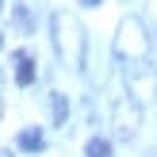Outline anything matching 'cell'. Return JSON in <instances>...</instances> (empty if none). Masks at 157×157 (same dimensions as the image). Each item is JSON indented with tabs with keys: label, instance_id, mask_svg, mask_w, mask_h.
Returning a JSON list of instances; mask_svg holds the SVG:
<instances>
[{
	"label": "cell",
	"instance_id": "4",
	"mask_svg": "<svg viewBox=\"0 0 157 157\" xmlns=\"http://www.w3.org/2000/svg\"><path fill=\"white\" fill-rule=\"evenodd\" d=\"M127 88L134 100H153L157 96V73L150 65H138V69H127Z\"/></svg>",
	"mask_w": 157,
	"mask_h": 157
},
{
	"label": "cell",
	"instance_id": "7",
	"mask_svg": "<svg viewBox=\"0 0 157 157\" xmlns=\"http://www.w3.org/2000/svg\"><path fill=\"white\" fill-rule=\"evenodd\" d=\"M50 111H54V127H65V119H69V100H65V92H50Z\"/></svg>",
	"mask_w": 157,
	"mask_h": 157
},
{
	"label": "cell",
	"instance_id": "10",
	"mask_svg": "<svg viewBox=\"0 0 157 157\" xmlns=\"http://www.w3.org/2000/svg\"><path fill=\"white\" fill-rule=\"evenodd\" d=\"M81 4H84V8H96V4H100V0H81Z\"/></svg>",
	"mask_w": 157,
	"mask_h": 157
},
{
	"label": "cell",
	"instance_id": "6",
	"mask_svg": "<svg viewBox=\"0 0 157 157\" xmlns=\"http://www.w3.org/2000/svg\"><path fill=\"white\" fill-rule=\"evenodd\" d=\"M15 146H19L23 153H38V150L46 146V138H42V130H38V127H27V130H19Z\"/></svg>",
	"mask_w": 157,
	"mask_h": 157
},
{
	"label": "cell",
	"instance_id": "13",
	"mask_svg": "<svg viewBox=\"0 0 157 157\" xmlns=\"http://www.w3.org/2000/svg\"><path fill=\"white\" fill-rule=\"evenodd\" d=\"M0 8H4V0H0Z\"/></svg>",
	"mask_w": 157,
	"mask_h": 157
},
{
	"label": "cell",
	"instance_id": "5",
	"mask_svg": "<svg viewBox=\"0 0 157 157\" xmlns=\"http://www.w3.org/2000/svg\"><path fill=\"white\" fill-rule=\"evenodd\" d=\"M15 84H35V58L27 50H15Z\"/></svg>",
	"mask_w": 157,
	"mask_h": 157
},
{
	"label": "cell",
	"instance_id": "1",
	"mask_svg": "<svg viewBox=\"0 0 157 157\" xmlns=\"http://www.w3.org/2000/svg\"><path fill=\"white\" fill-rule=\"evenodd\" d=\"M50 27H54V50H58V58L69 69H81L84 65V31H81V23L69 12H54Z\"/></svg>",
	"mask_w": 157,
	"mask_h": 157
},
{
	"label": "cell",
	"instance_id": "9",
	"mask_svg": "<svg viewBox=\"0 0 157 157\" xmlns=\"http://www.w3.org/2000/svg\"><path fill=\"white\" fill-rule=\"evenodd\" d=\"M84 157H111V142H107V138H88Z\"/></svg>",
	"mask_w": 157,
	"mask_h": 157
},
{
	"label": "cell",
	"instance_id": "11",
	"mask_svg": "<svg viewBox=\"0 0 157 157\" xmlns=\"http://www.w3.org/2000/svg\"><path fill=\"white\" fill-rule=\"evenodd\" d=\"M0 157H12V153H8V150H0Z\"/></svg>",
	"mask_w": 157,
	"mask_h": 157
},
{
	"label": "cell",
	"instance_id": "14",
	"mask_svg": "<svg viewBox=\"0 0 157 157\" xmlns=\"http://www.w3.org/2000/svg\"><path fill=\"white\" fill-rule=\"evenodd\" d=\"M0 42H4V35H0Z\"/></svg>",
	"mask_w": 157,
	"mask_h": 157
},
{
	"label": "cell",
	"instance_id": "2",
	"mask_svg": "<svg viewBox=\"0 0 157 157\" xmlns=\"http://www.w3.org/2000/svg\"><path fill=\"white\" fill-rule=\"evenodd\" d=\"M146 50H150V38H146V27L138 19H123L119 23V35H115V54L119 58H146Z\"/></svg>",
	"mask_w": 157,
	"mask_h": 157
},
{
	"label": "cell",
	"instance_id": "3",
	"mask_svg": "<svg viewBox=\"0 0 157 157\" xmlns=\"http://www.w3.org/2000/svg\"><path fill=\"white\" fill-rule=\"evenodd\" d=\"M111 119H115V127H119V138H134V134H138V127H142V111H138V100L119 96V100L111 104Z\"/></svg>",
	"mask_w": 157,
	"mask_h": 157
},
{
	"label": "cell",
	"instance_id": "12",
	"mask_svg": "<svg viewBox=\"0 0 157 157\" xmlns=\"http://www.w3.org/2000/svg\"><path fill=\"white\" fill-rule=\"evenodd\" d=\"M0 115H4V100H0Z\"/></svg>",
	"mask_w": 157,
	"mask_h": 157
},
{
	"label": "cell",
	"instance_id": "8",
	"mask_svg": "<svg viewBox=\"0 0 157 157\" xmlns=\"http://www.w3.org/2000/svg\"><path fill=\"white\" fill-rule=\"evenodd\" d=\"M12 23H15L19 35H31V12H27V4H15L12 8Z\"/></svg>",
	"mask_w": 157,
	"mask_h": 157
}]
</instances>
